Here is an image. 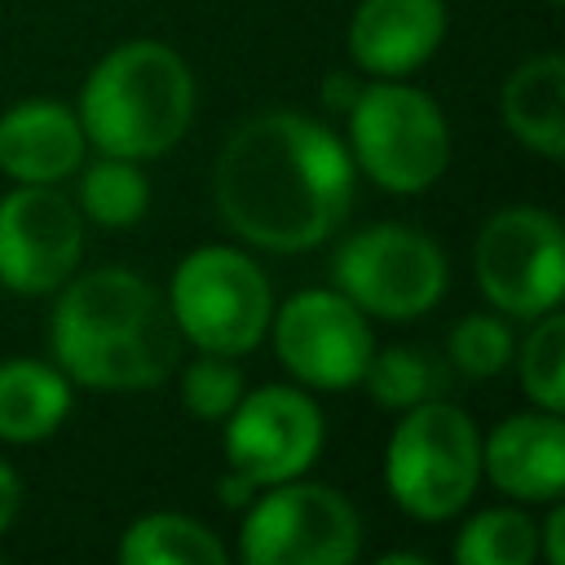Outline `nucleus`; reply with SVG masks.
<instances>
[{
	"label": "nucleus",
	"mask_w": 565,
	"mask_h": 565,
	"mask_svg": "<svg viewBox=\"0 0 565 565\" xmlns=\"http://www.w3.org/2000/svg\"><path fill=\"white\" fill-rule=\"evenodd\" d=\"M539 556V521L521 508H486L455 539L459 565H530Z\"/></svg>",
	"instance_id": "nucleus-21"
},
{
	"label": "nucleus",
	"mask_w": 565,
	"mask_h": 565,
	"mask_svg": "<svg viewBox=\"0 0 565 565\" xmlns=\"http://www.w3.org/2000/svg\"><path fill=\"white\" fill-rule=\"evenodd\" d=\"M450 362L463 371V375H472V380H486V375H499L508 362H512V349H516V340H512V331H508V322L503 318H494V313H468L455 331H450Z\"/></svg>",
	"instance_id": "nucleus-24"
},
{
	"label": "nucleus",
	"mask_w": 565,
	"mask_h": 565,
	"mask_svg": "<svg viewBox=\"0 0 565 565\" xmlns=\"http://www.w3.org/2000/svg\"><path fill=\"white\" fill-rule=\"evenodd\" d=\"M79 216L102 225V230H128L146 216L150 207V181L132 159L102 154L97 163L84 168L79 177Z\"/></svg>",
	"instance_id": "nucleus-19"
},
{
	"label": "nucleus",
	"mask_w": 565,
	"mask_h": 565,
	"mask_svg": "<svg viewBox=\"0 0 565 565\" xmlns=\"http://www.w3.org/2000/svg\"><path fill=\"white\" fill-rule=\"evenodd\" d=\"M212 199L243 243L296 256L344 225L353 207V154L327 124L274 106L225 137Z\"/></svg>",
	"instance_id": "nucleus-1"
},
{
	"label": "nucleus",
	"mask_w": 565,
	"mask_h": 565,
	"mask_svg": "<svg viewBox=\"0 0 565 565\" xmlns=\"http://www.w3.org/2000/svg\"><path fill=\"white\" fill-rule=\"evenodd\" d=\"M446 35V0H358L349 53L375 79H406Z\"/></svg>",
	"instance_id": "nucleus-14"
},
{
	"label": "nucleus",
	"mask_w": 565,
	"mask_h": 565,
	"mask_svg": "<svg viewBox=\"0 0 565 565\" xmlns=\"http://www.w3.org/2000/svg\"><path fill=\"white\" fill-rule=\"evenodd\" d=\"M335 287L371 318L411 322L428 313L446 291V252L411 225H366L349 234L331 260Z\"/></svg>",
	"instance_id": "nucleus-8"
},
{
	"label": "nucleus",
	"mask_w": 565,
	"mask_h": 565,
	"mask_svg": "<svg viewBox=\"0 0 565 565\" xmlns=\"http://www.w3.org/2000/svg\"><path fill=\"white\" fill-rule=\"evenodd\" d=\"M481 472L516 503H552L565 486V424L561 411L508 415L481 441Z\"/></svg>",
	"instance_id": "nucleus-13"
},
{
	"label": "nucleus",
	"mask_w": 565,
	"mask_h": 565,
	"mask_svg": "<svg viewBox=\"0 0 565 565\" xmlns=\"http://www.w3.org/2000/svg\"><path fill=\"white\" fill-rule=\"evenodd\" d=\"M256 490H260V486H252V481H247L243 472H234V468H230L225 481H221V499H225L230 508H247V503L256 499Z\"/></svg>",
	"instance_id": "nucleus-27"
},
{
	"label": "nucleus",
	"mask_w": 565,
	"mask_h": 565,
	"mask_svg": "<svg viewBox=\"0 0 565 565\" xmlns=\"http://www.w3.org/2000/svg\"><path fill=\"white\" fill-rule=\"evenodd\" d=\"M349 154L380 190L419 194L450 163V128L424 88L375 79L349 102Z\"/></svg>",
	"instance_id": "nucleus-5"
},
{
	"label": "nucleus",
	"mask_w": 565,
	"mask_h": 565,
	"mask_svg": "<svg viewBox=\"0 0 565 565\" xmlns=\"http://www.w3.org/2000/svg\"><path fill=\"white\" fill-rule=\"evenodd\" d=\"M481 296L508 318H539L565 296V234L543 207L516 203L494 212L472 247Z\"/></svg>",
	"instance_id": "nucleus-9"
},
{
	"label": "nucleus",
	"mask_w": 565,
	"mask_h": 565,
	"mask_svg": "<svg viewBox=\"0 0 565 565\" xmlns=\"http://www.w3.org/2000/svg\"><path fill=\"white\" fill-rule=\"evenodd\" d=\"M71 415V380L40 358L0 362V441H44Z\"/></svg>",
	"instance_id": "nucleus-17"
},
{
	"label": "nucleus",
	"mask_w": 565,
	"mask_h": 565,
	"mask_svg": "<svg viewBox=\"0 0 565 565\" xmlns=\"http://www.w3.org/2000/svg\"><path fill=\"white\" fill-rule=\"evenodd\" d=\"M168 309L181 340L203 353H247L265 340L274 291L260 265L238 247H194L168 287Z\"/></svg>",
	"instance_id": "nucleus-6"
},
{
	"label": "nucleus",
	"mask_w": 565,
	"mask_h": 565,
	"mask_svg": "<svg viewBox=\"0 0 565 565\" xmlns=\"http://www.w3.org/2000/svg\"><path fill=\"white\" fill-rule=\"evenodd\" d=\"M539 552L547 565H565V508H561V499L547 503V521L539 525Z\"/></svg>",
	"instance_id": "nucleus-25"
},
{
	"label": "nucleus",
	"mask_w": 565,
	"mask_h": 565,
	"mask_svg": "<svg viewBox=\"0 0 565 565\" xmlns=\"http://www.w3.org/2000/svg\"><path fill=\"white\" fill-rule=\"evenodd\" d=\"M362 384L371 393L375 406L384 411H411L428 397H441L446 393V366L437 358H428L424 349H375L366 371H362Z\"/></svg>",
	"instance_id": "nucleus-20"
},
{
	"label": "nucleus",
	"mask_w": 565,
	"mask_h": 565,
	"mask_svg": "<svg viewBox=\"0 0 565 565\" xmlns=\"http://www.w3.org/2000/svg\"><path fill=\"white\" fill-rule=\"evenodd\" d=\"M384 481L406 516H455L481 481V437L468 411L446 397H428L402 411V424L384 446Z\"/></svg>",
	"instance_id": "nucleus-4"
},
{
	"label": "nucleus",
	"mask_w": 565,
	"mask_h": 565,
	"mask_svg": "<svg viewBox=\"0 0 565 565\" xmlns=\"http://www.w3.org/2000/svg\"><path fill=\"white\" fill-rule=\"evenodd\" d=\"M552 4H556V0H552Z\"/></svg>",
	"instance_id": "nucleus-28"
},
{
	"label": "nucleus",
	"mask_w": 565,
	"mask_h": 565,
	"mask_svg": "<svg viewBox=\"0 0 565 565\" xmlns=\"http://www.w3.org/2000/svg\"><path fill=\"white\" fill-rule=\"evenodd\" d=\"M238 556L247 565H344L362 547L353 503L322 481H278L243 508Z\"/></svg>",
	"instance_id": "nucleus-7"
},
{
	"label": "nucleus",
	"mask_w": 565,
	"mask_h": 565,
	"mask_svg": "<svg viewBox=\"0 0 565 565\" xmlns=\"http://www.w3.org/2000/svg\"><path fill=\"white\" fill-rule=\"evenodd\" d=\"M49 344L71 384L137 393L159 388L177 371L181 331L168 300L141 274L106 265L57 287Z\"/></svg>",
	"instance_id": "nucleus-2"
},
{
	"label": "nucleus",
	"mask_w": 565,
	"mask_h": 565,
	"mask_svg": "<svg viewBox=\"0 0 565 565\" xmlns=\"http://www.w3.org/2000/svg\"><path fill=\"white\" fill-rule=\"evenodd\" d=\"M79 115L57 97H26L0 115V172L18 185H57L84 163Z\"/></svg>",
	"instance_id": "nucleus-15"
},
{
	"label": "nucleus",
	"mask_w": 565,
	"mask_h": 565,
	"mask_svg": "<svg viewBox=\"0 0 565 565\" xmlns=\"http://www.w3.org/2000/svg\"><path fill=\"white\" fill-rule=\"evenodd\" d=\"M512 362H516L521 388L534 406H543V411L565 406V318L556 309L539 313L530 335L512 349Z\"/></svg>",
	"instance_id": "nucleus-22"
},
{
	"label": "nucleus",
	"mask_w": 565,
	"mask_h": 565,
	"mask_svg": "<svg viewBox=\"0 0 565 565\" xmlns=\"http://www.w3.org/2000/svg\"><path fill=\"white\" fill-rule=\"evenodd\" d=\"M84 252V216L57 185H18L0 199V282L18 296H49Z\"/></svg>",
	"instance_id": "nucleus-12"
},
{
	"label": "nucleus",
	"mask_w": 565,
	"mask_h": 565,
	"mask_svg": "<svg viewBox=\"0 0 565 565\" xmlns=\"http://www.w3.org/2000/svg\"><path fill=\"white\" fill-rule=\"evenodd\" d=\"M243 397V371L230 353H203L181 371V402L194 419H225L234 411V402Z\"/></svg>",
	"instance_id": "nucleus-23"
},
{
	"label": "nucleus",
	"mask_w": 565,
	"mask_h": 565,
	"mask_svg": "<svg viewBox=\"0 0 565 565\" xmlns=\"http://www.w3.org/2000/svg\"><path fill=\"white\" fill-rule=\"evenodd\" d=\"M274 353L305 388L340 393L362 384V371L375 353L366 313L340 287H309L282 300L269 313Z\"/></svg>",
	"instance_id": "nucleus-10"
},
{
	"label": "nucleus",
	"mask_w": 565,
	"mask_h": 565,
	"mask_svg": "<svg viewBox=\"0 0 565 565\" xmlns=\"http://www.w3.org/2000/svg\"><path fill=\"white\" fill-rule=\"evenodd\" d=\"M327 424L318 402L305 388H243L234 411L225 415V459L252 486H278L305 477L322 455Z\"/></svg>",
	"instance_id": "nucleus-11"
},
{
	"label": "nucleus",
	"mask_w": 565,
	"mask_h": 565,
	"mask_svg": "<svg viewBox=\"0 0 565 565\" xmlns=\"http://www.w3.org/2000/svg\"><path fill=\"white\" fill-rule=\"evenodd\" d=\"M18 508H22V477L13 472L9 459H0V534L13 525Z\"/></svg>",
	"instance_id": "nucleus-26"
},
{
	"label": "nucleus",
	"mask_w": 565,
	"mask_h": 565,
	"mask_svg": "<svg viewBox=\"0 0 565 565\" xmlns=\"http://www.w3.org/2000/svg\"><path fill=\"white\" fill-rule=\"evenodd\" d=\"M503 124L543 159L565 154V57L539 53L503 84Z\"/></svg>",
	"instance_id": "nucleus-16"
},
{
	"label": "nucleus",
	"mask_w": 565,
	"mask_h": 565,
	"mask_svg": "<svg viewBox=\"0 0 565 565\" xmlns=\"http://www.w3.org/2000/svg\"><path fill=\"white\" fill-rule=\"evenodd\" d=\"M124 565H230L225 543L185 512H146L119 539Z\"/></svg>",
	"instance_id": "nucleus-18"
},
{
	"label": "nucleus",
	"mask_w": 565,
	"mask_h": 565,
	"mask_svg": "<svg viewBox=\"0 0 565 565\" xmlns=\"http://www.w3.org/2000/svg\"><path fill=\"white\" fill-rule=\"evenodd\" d=\"M75 115L88 146L146 163L185 137L194 119V75L163 40H128L88 71Z\"/></svg>",
	"instance_id": "nucleus-3"
}]
</instances>
